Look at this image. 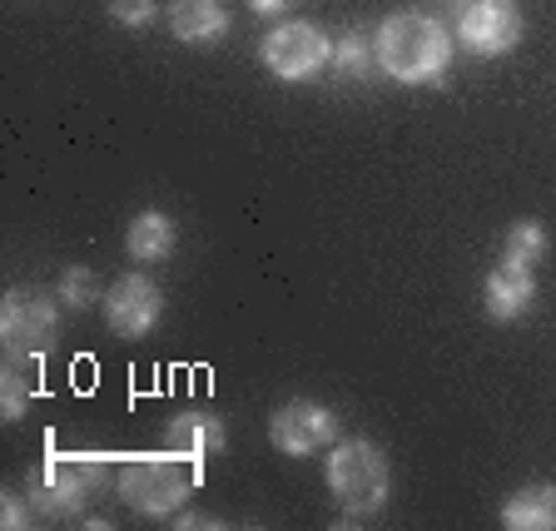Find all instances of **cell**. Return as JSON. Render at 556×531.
<instances>
[{"instance_id": "cell-1", "label": "cell", "mask_w": 556, "mask_h": 531, "mask_svg": "<svg viewBox=\"0 0 556 531\" xmlns=\"http://www.w3.org/2000/svg\"><path fill=\"white\" fill-rule=\"evenodd\" d=\"M372 55L378 65L403 85H432L452 65V35L438 15L397 11L378 25L372 35Z\"/></svg>"}, {"instance_id": "cell-2", "label": "cell", "mask_w": 556, "mask_h": 531, "mask_svg": "<svg viewBox=\"0 0 556 531\" xmlns=\"http://www.w3.org/2000/svg\"><path fill=\"white\" fill-rule=\"evenodd\" d=\"M110 467H119L110 452H65L50 442L46 457L35 463L30 482H25V497L35 502V517H75L104 486Z\"/></svg>"}, {"instance_id": "cell-3", "label": "cell", "mask_w": 556, "mask_h": 531, "mask_svg": "<svg viewBox=\"0 0 556 531\" xmlns=\"http://www.w3.org/2000/svg\"><path fill=\"white\" fill-rule=\"evenodd\" d=\"M199 482V463L185 452H129L119 463V497L125 507H135L139 517H169L189 502Z\"/></svg>"}, {"instance_id": "cell-4", "label": "cell", "mask_w": 556, "mask_h": 531, "mask_svg": "<svg viewBox=\"0 0 556 531\" xmlns=\"http://www.w3.org/2000/svg\"><path fill=\"white\" fill-rule=\"evenodd\" d=\"M388 457H382L372 442H338L333 457H328V492L338 497V507L348 517H372L388 502Z\"/></svg>"}, {"instance_id": "cell-5", "label": "cell", "mask_w": 556, "mask_h": 531, "mask_svg": "<svg viewBox=\"0 0 556 531\" xmlns=\"http://www.w3.org/2000/svg\"><path fill=\"white\" fill-rule=\"evenodd\" d=\"M60 338V313L55 299H46L40 289H11L0 303V343H5V358L15 363H40L55 353Z\"/></svg>"}, {"instance_id": "cell-6", "label": "cell", "mask_w": 556, "mask_h": 531, "mask_svg": "<svg viewBox=\"0 0 556 531\" xmlns=\"http://www.w3.org/2000/svg\"><path fill=\"white\" fill-rule=\"evenodd\" d=\"M258 55H264V65L274 69L278 80H308V75H318L333 60V40L308 21H283L278 30L264 35Z\"/></svg>"}, {"instance_id": "cell-7", "label": "cell", "mask_w": 556, "mask_h": 531, "mask_svg": "<svg viewBox=\"0 0 556 531\" xmlns=\"http://www.w3.org/2000/svg\"><path fill=\"white\" fill-rule=\"evenodd\" d=\"M457 40H463L472 55L492 60L517 50L521 40V11L511 0H457Z\"/></svg>"}, {"instance_id": "cell-8", "label": "cell", "mask_w": 556, "mask_h": 531, "mask_svg": "<svg viewBox=\"0 0 556 531\" xmlns=\"http://www.w3.org/2000/svg\"><path fill=\"white\" fill-rule=\"evenodd\" d=\"M164 313V299L154 289V278L144 274H125L115 278V289L104 293V324L115 338H144Z\"/></svg>"}, {"instance_id": "cell-9", "label": "cell", "mask_w": 556, "mask_h": 531, "mask_svg": "<svg viewBox=\"0 0 556 531\" xmlns=\"http://www.w3.org/2000/svg\"><path fill=\"white\" fill-rule=\"evenodd\" d=\"M268 438L289 457H308V452H324L338 442V417L318 403H283L268 422Z\"/></svg>"}, {"instance_id": "cell-10", "label": "cell", "mask_w": 556, "mask_h": 531, "mask_svg": "<svg viewBox=\"0 0 556 531\" xmlns=\"http://www.w3.org/2000/svg\"><path fill=\"white\" fill-rule=\"evenodd\" d=\"M229 25L233 15L224 11V0H174L169 5V30L185 46H219Z\"/></svg>"}, {"instance_id": "cell-11", "label": "cell", "mask_w": 556, "mask_h": 531, "mask_svg": "<svg viewBox=\"0 0 556 531\" xmlns=\"http://www.w3.org/2000/svg\"><path fill=\"white\" fill-rule=\"evenodd\" d=\"M536 299V278L532 268H517V264H497L486 274V313L497 318V324H511L521 313L532 308Z\"/></svg>"}, {"instance_id": "cell-12", "label": "cell", "mask_w": 556, "mask_h": 531, "mask_svg": "<svg viewBox=\"0 0 556 531\" xmlns=\"http://www.w3.org/2000/svg\"><path fill=\"white\" fill-rule=\"evenodd\" d=\"M169 447L185 452V457H194V463H204V457H214V452H224V422L214 413H204V407H189V413H179L169 422Z\"/></svg>"}, {"instance_id": "cell-13", "label": "cell", "mask_w": 556, "mask_h": 531, "mask_svg": "<svg viewBox=\"0 0 556 531\" xmlns=\"http://www.w3.org/2000/svg\"><path fill=\"white\" fill-rule=\"evenodd\" d=\"M502 527L507 531H556V486L552 482H532L511 492L502 507Z\"/></svg>"}, {"instance_id": "cell-14", "label": "cell", "mask_w": 556, "mask_h": 531, "mask_svg": "<svg viewBox=\"0 0 556 531\" xmlns=\"http://www.w3.org/2000/svg\"><path fill=\"white\" fill-rule=\"evenodd\" d=\"M125 249L139 258V264H160V258L174 254V219L160 214V208H144L125 233Z\"/></svg>"}, {"instance_id": "cell-15", "label": "cell", "mask_w": 556, "mask_h": 531, "mask_svg": "<svg viewBox=\"0 0 556 531\" xmlns=\"http://www.w3.org/2000/svg\"><path fill=\"white\" fill-rule=\"evenodd\" d=\"M30 397H35V363L5 358V372H0V413H5V422H21L30 413Z\"/></svg>"}, {"instance_id": "cell-16", "label": "cell", "mask_w": 556, "mask_h": 531, "mask_svg": "<svg viewBox=\"0 0 556 531\" xmlns=\"http://www.w3.org/2000/svg\"><path fill=\"white\" fill-rule=\"evenodd\" d=\"M546 254V229L536 219H521L511 224L507 233V249H502V264H517V268H536V258Z\"/></svg>"}, {"instance_id": "cell-17", "label": "cell", "mask_w": 556, "mask_h": 531, "mask_svg": "<svg viewBox=\"0 0 556 531\" xmlns=\"http://www.w3.org/2000/svg\"><path fill=\"white\" fill-rule=\"evenodd\" d=\"M372 60H378V55H372V46L363 40L358 30H348L343 40H333V65H338V75H343V80H363Z\"/></svg>"}, {"instance_id": "cell-18", "label": "cell", "mask_w": 556, "mask_h": 531, "mask_svg": "<svg viewBox=\"0 0 556 531\" xmlns=\"http://www.w3.org/2000/svg\"><path fill=\"white\" fill-rule=\"evenodd\" d=\"M94 299H100V283H94L90 268L75 264L60 274V303H65V308H90Z\"/></svg>"}, {"instance_id": "cell-19", "label": "cell", "mask_w": 556, "mask_h": 531, "mask_svg": "<svg viewBox=\"0 0 556 531\" xmlns=\"http://www.w3.org/2000/svg\"><path fill=\"white\" fill-rule=\"evenodd\" d=\"M110 21L129 25V30H144V25L160 21V0H110Z\"/></svg>"}, {"instance_id": "cell-20", "label": "cell", "mask_w": 556, "mask_h": 531, "mask_svg": "<svg viewBox=\"0 0 556 531\" xmlns=\"http://www.w3.org/2000/svg\"><path fill=\"white\" fill-rule=\"evenodd\" d=\"M30 517H35V502L30 497H15V492H5V497H0V527L21 531V527H30Z\"/></svg>"}, {"instance_id": "cell-21", "label": "cell", "mask_w": 556, "mask_h": 531, "mask_svg": "<svg viewBox=\"0 0 556 531\" xmlns=\"http://www.w3.org/2000/svg\"><path fill=\"white\" fill-rule=\"evenodd\" d=\"M289 5H299V0H249V11H258V15H283Z\"/></svg>"}]
</instances>
